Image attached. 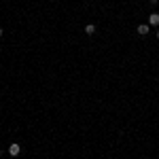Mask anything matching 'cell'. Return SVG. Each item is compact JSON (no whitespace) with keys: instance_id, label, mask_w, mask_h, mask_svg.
I'll return each mask as SVG.
<instances>
[{"instance_id":"6da1fadb","label":"cell","mask_w":159,"mask_h":159,"mask_svg":"<svg viewBox=\"0 0 159 159\" xmlns=\"http://www.w3.org/2000/svg\"><path fill=\"white\" fill-rule=\"evenodd\" d=\"M148 25L151 28H159V13H151L148 15Z\"/></svg>"},{"instance_id":"277c9868","label":"cell","mask_w":159,"mask_h":159,"mask_svg":"<svg viewBox=\"0 0 159 159\" xmlns=\"http://www.w3.org/2000/svg\"><path fill=\"white\" fill-rule=\"evenodd\" d=\"M85 34H89V36H91V34H96V25H93V24H87L85 25Z\"/></svg>"},{"instance_id":"ba28073f","label":"cell","mask_w":159,"mask_h":159,"mask_svg":"<svg viewBox=\"0 0 159 159\" xmlns=\"http://www.w3.org/2000/svg\"><path fill=\"white\" fill-rule=\"evenodd\" d=\"M0 157H2V148H0Z\"/></svg>"},{"instance_id":"3957f363","label":"cell","mask_w":159,"mask_h":159,"mask_svg":"<svg viewBox=\"0 0 159 159\" xmlns=\"http://www.w3.org/2000/svg\"><path fill=\"white\" fill-rule=\"evenodd\" d=\"M19 153H21V147H19L17 142H13L11 147H9V155H11V157H17Z\"/></svg>"},{"instance_id":"8992f818","label":"cell","mask_w":159,"mask_h":159,"mask_svg":"<svg viewBox=\"0 0 159 159\" xmlns=\"http://www.w3.org/2000/svg\"><path fill=\"white\" fill-rule=\"evenodd\" d=\"M2 34H4V30H2V28H0V36H2Z\"/></svg>"},{"instance_id":"5b68a950","label":"cell","mask_w":159,"mask_h":159,"mask_svg":"<svg viewBox=\"0 0 159 159\" xmlns=\"http://www.w3.org/2000/svg\"><path fill=\"white\" fill-rule=\"evenodd\" d=\"M148 2H151V4H157V2H159V0H148Z\"/></svg>"},{"instance_id":"52a82bcc","label":"cell","mask_w":159,"mask_h":159,"mask_svg":"<svg viewBox=\"0 0 159 159\" xmlns=\"http://www.w3.org/2000/svg\"><path fill=\"white\" fill-rule=\"evenodd\" d=\"M157 40H159V30H157Z\"/></svg>"},{"instance_id":"7a4b0ae2","label":"cell","mask_w":159,"mask_h":159,"mask_svg":"<svg viewBox=\"0 0 159 159\" xmlns=\"http://www.w3.org/2000/svg\"><path fill=\"white\" fill-rule=\"evenodd\" d=\"M136 32H138L140 36H147L148 32H151V25H148V24H140L138 28H136Z\"/></svg>"}]
</instances>
